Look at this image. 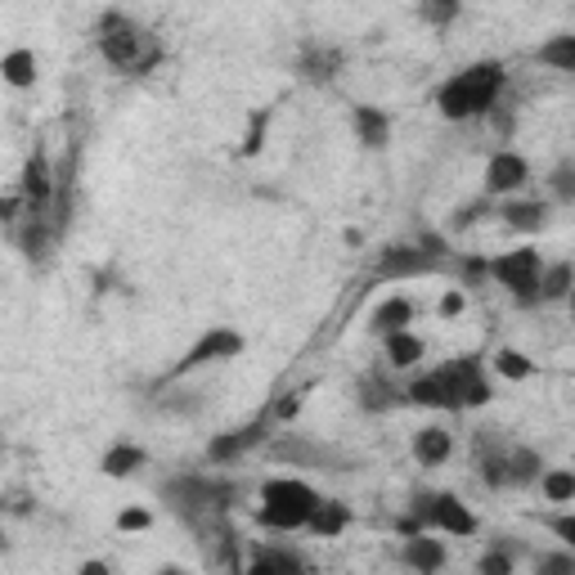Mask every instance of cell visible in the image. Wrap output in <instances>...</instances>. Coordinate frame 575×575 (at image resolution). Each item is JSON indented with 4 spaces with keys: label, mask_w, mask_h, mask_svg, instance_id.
Listing matches in <instances>:
<instances>
[{
    "label": "cell",
    "mask_w": 575,
    "mask_h": 575,
    "mask_svg": "<svg viewBox=\"0 0 575 575\" xmlns=\"http://www.w3.org/2000/svg\"><path fill=\"white\" fill-rule=\"evenodd\" d=\"M490 369L500 373L504 382H526L530 373H535V364H530V356L526 351H517V347H500L490 356Z\"/></svg>",
    "instance_id": "cell-28"
},
{
    "label": "cell",
    "mask_w": 575,
    "mask_h": 575,
    "mask_svg": "<svg viewBox=\"0 0 575 575\" xmlns=\"http://www.w3.org/2000/svg\"><path fill=\"white\" fill-rule=\"evenodd\" d=\"M414 324V301L409 297H387L378 306V311L369 315V333H378V337H387V333H396V328H409Z\"/></svg>",
    "instance_id": "cell-24"
},
{
    "label": "cell",
    "mask_w": 575,
    "mask_h": 575,
    "mask_svg": "<svg viewBox=\"0 0 575 575\" xmlns=\"http://www.w3.org/2000/svg\"><path fill=\"white\" fill-rule=\"evenodd\" d=\"M464 306H468V297H464V288H450V292L441 297V306H436V311H441L445 320H454V315H464Z\"/></svg>",
    "instance_id": "cell-42"
},
{
    "label": "cell",
    "mask_w": 575,
    "mask_h": 575,
    "mask_svg": "<svg viewBox=\"0 0 575 575\" xmlns=\"http://www.w3.org/2000/svg\"><path fill=\"white\" fill-rule=\"evenodd\" d=\"M405 400V387H396V378H392V364H382V369H369L356 378V405L364 414H387Z\"/></svg>",
    "instance_id": "cell-13"
},
{
    "label": "cell",
    "mask_w": 575,
    "mask_h": 575,
    "mask_svg": "<svg viewBox=\"0 0 575 575\" xmlns=\"http://www.w3.org/2000/svg\"><path fill=\"white\" fill-rule=\"evenodd\" d=\"M458 10H464V0H418V19H423L428 27H450L458 19Z\"/></svg>",
    "instance_id": "cell-32"
},
{
    "label": "cell",
    "mask_w": 575,
    "mask_h": 575,
    "mask_svg": "<svg viewBox=\"0 0 575 575\" xmlns=\"http://www.w3.org/2000/svg\"><path fill=\"white\" fill-rule=\"evenodd\" d=\"M540 477H544L540 450H530V445H508V490L540 486Z\"/></svg>",
    "instance_id": "cell-22"
},
{
    "label": "cell",
    "mask_w": 575,
    "mask_h": 575,
    "mask_svg": "<svg viewBox=\"0 0 575 575\" xmlns=\"http://www.w3.org/2000/svg\"><path fill=\"white\" fill-rule=\"evenodd\" d=\"M148 464V450L144 445H131V441H118V445H108L104 458H99V472L112 477V481H122L131 472H140Z\"/></svg>",
    "instance_id": "cell-21"
},
{
    "label": "cell",
    "mask_w": 575,
    "mask_h": 575,
    "mask_svg": "<svg viewBox=\"0 0 575 575\" xmlns=\"http://www.w3.org/2000/svg\"><path fill=\"white\" fill-rule=\"evenodd\" d=\"M356 522V513L342 504V500H320V508L311 513V522H306V530L320 535V540H337L342 530H347Z\"/></svg>",
    "instance_id": "cell-23"
},
{
    "label": "cell",
    "mask_w": 575,
    "mask_h": 575,
    "mask_svg": "<svg viewBox=\"0 0 575 575\" xmlns=\"http://www.w3.org/2000/svg\"><path fill=\"white\" fill-rule=\"evenodd\" d=\"M292 72L301 76V82H311V86H328L333 76L342 72V50H333L324 41H306L297 63H292Z\"/></svg>",
    "instance_id": "cell-14"
},
{
    "label": "cell",
    "mask_w": 575,
    "mask_h": 575,
    "mask_svg": "<svg viewBox=\"0 0 575 575\" xmlns=\"http://www.w3.org/2000/svg\"><path fill=\"white\" fill-rule=\"evenodd\" d=\"M409 513L423 522V530L432 535H458V540H472L481 530L477 513L458 500L454 490H414L409 494Z\"/></svg>",
    "instance_id": "cell-5"
},
{
    "label": "cell",
    "mask_w": 575,
    "mask_h": 575,
    "mask_svg": "<svg viewBox=\"0 0 575 575\" xmlns=\"http://www.w3.org/2000/svg\"><path fill=\"white\" fill-rule=\"evenodd\" d=\"M409 450H414V464L418 468H441V464H450V454H454V436H450V428L428 423V428L414 432Z\"/></svg>",
    "instance_id": "cell-16"
},
{
    "label": "cell",
    "mask_w": 575,
    "mask_h": 575,
    "mask_svg": "<svg viewBox=\"0 0 575 575\" xmlns=\"http://www.w3.org/2000/svg\"><path fill=\"white\" fill-rule=\"evenodd\" d=\"M575 288V265L571 261H553L540 271V306H553V301H566Z\"/></svg>",
    "instance_id": "cell-26"
},
{
    "label": "cell",
    "mask_w": 575,
    "mask_h": 575,
    "mask_svg": "<svg viewBox=\"0 0 575 575\" xmlns=\"http://www.w3.org/2000/svg\"><path fill=\"white\" fill-rule=\"evenodd\" d=\"M148 526H153V513H148V508H122V513H118V530H122V535L148 530Z\"/></svg>",
    "instance_id": "cell-40"
},
{
    "label": "cell",
    "mask_w": 575,
    "mask_h": 575,
    "mask_svg": "<svg viewBox=\"0 0 575 575\" xmlns=\"http://www.w3.org/2000/svg\"><path fill=\"white\" fill-rule=\"evenodd\" d=\"M248 566L252 571H306V562L297 553H288V549H256L248 558Z\"/></svg>",
    "instance_id": "cell-31"
},
{
    "label": "cell",
    "mask_w": 575,
    "mask_h": 575,
    "mask_svg": "<svg viewBox=\"0 0 575 575\" xmlns=\"http://www.w3.org/2000/svg\"><path fill=\"white\" fill-rule=\"evenodd\" d=\"M441 382H445V396H450V414L490 405V378H486V364L477 356H458V360L441 364Z\"/></svg>",
    "instance_id": "cell-8"
},
{
    "label": "cell",
    "mask_w": 575,
    "mask_h": 575,
    "mask_svg": "<svg viewBox=\"0 0 575 575\" xmlns=\"http://www.w3.org/2000/svg\"><path fill=\"white\" fill-rule=\"evenodd\" d=\"M513 562H517L513 553H504V549H490V553L477 562V571H481V575H513Z\"/></svg>",
    "instance_id": "cell-38"
},
{
    "label": "cell",
    "mask_w": 575,
    "mask_h": 575,
    "mask_svg": "<svg viewBox=\"0 0 575 575\" xmlns=\"http://www.w3.org/2000/svg\"><path fill=\"white\" fill-rule=\"evenodd\" d=\"M436 271H441V261L428 256L418 243H392L378 256V279H423V275H436Z\"/></svg>",
    "instance_id": "cell-10"
},
{
    "label": "cell",
    "mask_w": 575,
    "mask_h": 575,
    "mask_svg": "<svg viewBox=\"0 0 575 575\" xmlns=\"http://www.w3.org/2000/svg\"><path fill=\"white\" fill-rule=\"evenodd\" d=\"M544 526H549V530L558 535V540L575 553V508H571V513H553V517H544Z\"/></svg>",
    "instance_id": "cell-37"
},
{
    "label": "cell",
    "mask_w": 575,
    "mask_h": 575,
    "mask_svg": "<svg viewBox=\"0 0 575 575\" xmlns=\"http://www.w3.org/2000/svg\"><path fill=\"white\" fill-rule=\"evenodd\" d=\"M535 59H540L544 68H553V72H575V32L549 36V41L535 50Z\"/></svg>",
    "instance_id": "cell-27"
},
{
    "label": "cell",
    "mask_w": 575,
    "mask_h": 575,
    "mask_svg": "<svg viewBox=\"0 0 575 575\" xmlns=\"http://www.w3.org/2000/svg\"><path fill=\"white\" fill-rule=\"evenodd\" d=\"M19 189H23V199H27V212H32V216H46V212H50V203L59 199V176L50 171V158H46L41 148H36L32 158H27Z\"/></svg>",
    "instance_id": "cell-12"
},
{
    "label": "cell",
    "mask_w": 575,
    "mask_h": 575,
    "mask_svg": "<svg viewBox=\"0 0 575 575\" xmlns=\"http://www.w3.org/2000/svg\"><path fill=\"white\" fill-rule=\"evenodd\" d=\"M271 428H275V414L265 409L256 423H248V428H235V432H216L212 441H207V464H216V468H225V464H239L243 454H252L256 445H271Z\"/></svg>",
    "instance_id": "cell-9"
},
{
    "label": "cell",
    "mask_w": 575,
    "mask_h": 575,
    "mask_svg": "<svg viewBox=\"0 0 575 575\" xmlns=\"http://www.w3.org/2000/svg\"><path fill=\"white\" fill-rule=\"evenodd\" d=\"M500 216L508 229H522V235H540L549 225V203L544 199H504L500 203Z\"/></svg>",
    "instance_id": "cell-19"
},
{
    "label": "cell",
    "mask_w": 575,
    "mask_h": 575,
    "mask_svg": "<svg viewBox=\"0 0 575 575\" xmlns=\"http://www.w3.org/2000/svg\"><path fill=\"white\" fill-rule=\"evenodd\" d=\"M481 212H486V199H481V203H472V207H458V212H454V220H450V229H468Z\"/></svg>",
    "instance_id": "cell-43"
},
{
    "label": "cell",
    "mask_w": 575,
    "mask_h": 575,
    "mask_svg": "<svg viewBox=\"0 0 575 575\" xmlns=\"http://www.w3.org/2000/svg\"><path fill=\"white\" fill-rule=\"evenodd\" d=\"M566 306H571V320H575V288H571V297H566Z\"/></svg>",
    "instance_id": "cell-45"
},
{
    "label": "cell",
    "mask_w": 575,
    "mask_h": 575,
    "mask_svg": "<svg viewBox=\"0 0 575 575\" xmlns=\"http://www.w3.org/2000/svg\"><path fill=\"white\" fill-rule=\"evenodd\" d=\"M271 454H275V458H288L292 468H328V464H337L333 450H324V445H315V441H301V436H275V441H271ZM328 472H333V468H328Z\"/></svg>",
    "instance_id": "cell-17"
},
{
    "label": "cell",
    "mask_w": 575,
    "mask_h": 575,
    "mask_svg": "<svg viewBox=\"0 0 575 575\" xmlns=\"http://www.w3.org/2000/svg\"><path fill=\"white\" fill-rule=\"evenodd\" d=\"M405 400L418 405V409H450V396H445V382H441V369L432 373H418L409 387H405Z\"/></svg>",
    "instance_id": "cell-25"
},
{
    "label": "cell",
    "mask_w": 575,
    "mask_h": 575,
    "mask_svg": "<svg viewBox=\"0 0 575 575\" xmlns=\"http://www.w3.org/2000/svg\"><path fill=\"white\" fill-rule=\"evenodd\" d=\"M423 356H428V342L414 328H396V333L382 337V360H387L392 369H414Z\"/></svg>",
    "instance_id": "cell-20"
},
{
    "label": "cell",
    "mask_w": 575,
    "mask_h": 575,
    "mask_svg": "<svg viewBox=\"0 0 575 575\" xmlns=\"http://www.w3.org/2000/svg\"><path fill=\"white\" fill-rule=\"evenodd\" d=\"M243 347H248V337L239 333V328H229V324H212V328H203L199 333V342L189 347L167 373H163V387L167 382H180L184 373H194V369H203V364H216V360H239L243 356Z\"/></svg>",
    "instance_id": "cell-7"
},
{
    "label": "cell",
    "mask_w": 575,
    "mask_h": 575,
    "mask_svg": "<svg viewBox=\"0 0 575 575\" xmlns=\"http://www.w3.org/2000/svg\"><path fill=\"white\" fill-rule=\"evenodd\" d=\"M454 271H458V279L472 288V284H486V279H490V261H486V256H458Z\"/></svg>",
    "instance_id": "cell-35"
},
{
    "label": "cell",
    "mask_w": 575,
    "mask_h": 575,
    "mask_svg": "<svg viewBox=\"0 0 575 575\" xmlns=\"http://www.w3.org/2000/svg\"><path fill=\"white\" fill-rule=\"evenodd\" d=\"M265 127H271V108H261L256 118L248 122V135H243V144H239V153L243 158H252V153H261V140H265Z\"/></svg>",
    "instance_id": "cell-36"
},
{
    "label": "cell",
    "mask_w": 575,
    "mask_h": 575,
    "mask_svg": "<svg viewBox=\"0 0 575 575\" xmlns=\"http://www.w3.org/2000/svg\"><path fill=\"white\" fill-rule=\"evenodd\" d=\"M549 194L558 203H575V163H558L549 171Z\"/></svg>",
    "instance_id": "cell-33"
},
{
    "label": "cell",
    "mask_w": 575,
    "mask_h": 575,
    "mask_svg": "<svg viewBox=\"0 0 575 575\" xmlns=\"http://www.w3.org/2000/svg\"><path fill=\"white\" fill-rule=\"evenodd\" d=\"M540 271H544V261H540V248H508L490 261V279L500 284L522 311H530V306H540Z\"/></svg>",
    "instance_id": "cell-6"
},
{
    "label": "cell",
    "mask_w": 575,
    "mask_h": 575,
    "mask_svg": "<svg viewBox=\"0 0 575 575\" xmlns=\"http://www.w3.org/2000/svg\"><path fill=\"white\" fill-rule=\"evenodd\" d=\"M0 72H5V82H10V86L27 91V86H36V55L19 46V50H10V55H5V63H0Z\"/></svg>",
    "instance_id": "cell-29"
},
{
    "label": "cell",
    "mask_w": 575,
    "mask_h": 575,
    "mask_svg": "<svg viewBox=\"0 0 575 575\" xmlns=\"http://www.w3.org/2000/svg\"><path fill=\"white\" fill-rule=\"evenodd\" d=\"M320 508V490L301 477H271L261 481V508H256V526L275 530V535H292L306 530L311 513Z\"/></svg>",
    "instance_id": "cell-4"
},
{
    "label": "cell",
    "mask_w": 575,
    "mask_h": 575,
    "mask_svg": "<svg viewBox=\"0 0 575 575\" xmlns=\"http://www.w3.org/2000/svg\"><path fill=\"white\" fill-rule=\"evenodd\" d=\"M271 414L279 418V423H292V418L301 414V396H297V392H288V396H279V400L271 405Z\"/></svg>",
    "instance_id": "cell-41"
},
{
    "label": "cell",
    "mask_w": 575,
    "mask_h": 575,
    "mask_svg": "<svg viewBox=\"0 0 575 575\" xmlns=\"http://www.w3.org/2000/svg\"><path fill=\"white\" fill-rule=\"evenodd\" d=\"M540 494L549 504H575V472L571 468H544Z\"/></svg>",
    "instance_id": "cell-30"
},
{
    "label": "cell",
    "mask_w": 575,
    "mask_h": 575,
    "mask_svg": "<svg viewBox=\"0 0 575 575\" xmlns=\"http://www.w3.org/2000/svg\"><path fill=\"white\" fill-rule=\"evenodd\" d=\"M526 180H530V163L522 158L517 148H500V153H494V158L486 163L481 189H486V199H513Z\"/></svg>",
    "instance_id": "cell-11"
},
{
    "label": "cell",
    "mask_w": 575,
    "mask_h": 575,
    "mask_svg": "<svg viewBox=\"0 0 575 575\" xmlns=\"http://www.w3.org/2000/svg\"><path fill=\"white\" fill-rule=\"evenodd\" d=\"M535 571L540 575H575V553H535Z\"/></svg>",
    "instance_id": "cell-34"
},
{
    "label": "cell",
    "mask_w": 575,
    "mask_h": 575,
    "mask_svg": "<svg viewBox=\"0 0 575 575\" xmlns=\"http://www.w3.org/2000/svg\"><path fill=\"white\" fill-rule=\"evenodd\" d=\"M504 86H508V68L500 59H477L468 68H458L454 76H445L432 99L445 122H477L500 108Z\"/></svg>",
    "instance_id": "cell-1"
},
{
    "label": "cell",
    "mask_w": 575,
    "mask_h": 575,
    "mask_svg": "<svg viewBox=\"0 0 575 575\" xmlns=\"http://www.w3.org/2000/svg\"><path fill=\"white\" fill-rule=\"evenodd\" d=\"M351 127H356V140L378 153V148H387V140H392V112H382L373 104H356L351 108Z\"/></svg>",
    "instance_id": "cell-18"
},
{
    "label": "cell",
    "mask_w": 575,
    "mask_h": 575,
    "mask_svg": "<svg viewBox=\"0 0 575 575\" xmlns=\"http://www.w3.org/2000/svg\"><path fill=\"white\" fill-rule=\"evenodd\" d=\"M158 500L184 517L189 526H203L225 517L229 508L239 504V486L225 481V477H203V472H176L167 481H158Z\"/></svg>",
    "instance_id": "cell-2"
},
{
    "label": "cell",
    "mask_w": 575,
    "mask_h": 575,
    "mask_svg": "<svg viewBox=\"0 0 575 575\" xmlns=\"http://www.w3.org/2000/svg\"><path fill=\"white\" fill-rule=\"evenodd\" d=\"M418 248H423L428 256H436V261H450V256H454L450 239H445V235H436V229H423V235H418Z\"/></svg>",
    "instance_id": "cell-39"
},
{
    "label": "cell",
    "mask_w": 575,
    "mask_h": 575,
    "mask_svg": "<svg viewBox=\"0 0 575 575\" xmlns=\"http://www.w3.org/2000/svg\"><path fill=\"white\" fill-rule=\"evenodd\" d=\"M396 562L409 566V571L432 575V571H441V566L450 562V553H445V540H432V530H423V535H409V540L400 544Z\"/></svg>",
    "instance_id": "cell-15"
},
{
    "label": "cell",
    "mask_w": 575,
    "mask_h": 575,
    "mask_svg": "<svg viewBox=\"0 0 575 575\" xmlns=\"http://www.w3.org/2000/svg\"><path fill=\"white\" fill-rule=\"evenodd\" d=\"M82 571H86V575H108V562H86Z\"/></svg>",
    "instance_id": "cell-44"
},
{
    "label": "cell",
    "mask_w": 575,
    "mask_h": 575,
    "mask_svg": "<svg viewBox=\"0 0 575 575\" xmlns=\"http://www.w3.org/2000/svg\"><path fill=\"white\" fill-rule=\"evenodd\" d=\"M95 46H99V55L112 68L127 72V76H144V72H153V68L163 63V41L148 27H140L135 19H127L122 10L99 14V23H95Z\"/></svg>",
    "instance_id": "cell-3"
}]
</instances>
